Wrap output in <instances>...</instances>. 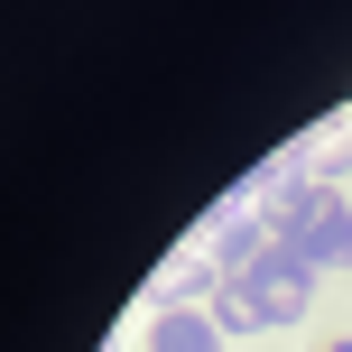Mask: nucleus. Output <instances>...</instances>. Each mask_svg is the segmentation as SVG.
<instances>
[{"label": "nucleus", "instance_id": "f257e3e1", "mask_svg": "<svg viewBox=\"0 0 352 352\" xmlns=\"http://www.w3.org/2000/svg\"><path fill=\"white\" fill-rule=\"evenodd\" d=\"M306 297H316V269H306V260H287V250L269 241V250H250V260L223 278V297H213V324H223V334L297 324V316H306Z\"/></svg>", "mask_w": 352, "mask_h": 352}, {"label": "nucleus", "instance_id": "f03ea898", "mask_svg": "<svg viewBox=\"0 0 352 352\" xmlns=\"http://www.w3.org/2000/svg\"><path fill=\"white\" fill-rule=\"evenodd\" d=\"M269 232H278V250L306 260V269H352V204L334 186L278 176V186H269Z\"/></svg>", "mask_w": 352, "mask_h": 352}, {"label": "nucleus", "instance_id": "7ed1b4c3", "mask_svg": "<svg viewBox=\"0 0 352 352\" xmlns=\"http://www.w3.org/2000/svg\"><path fill=\"white\" fill-rule=\"evenodd\" d=\"M148 297H158V316H167V306H195V297H223V250H186V260H167Z\"/></svg>", "mask_w": 352, "mask_h": 352}, {"label": "nucleus", "instance_id": "20e7f679", "mask_svg": "<svg viewBox=\"0 0 352 352\" xmlns=\"http://www.w3.org/2000/svg\"><path fill=\"white\" fill-rule=\"evenodd\" d=\"M148 352H223V324L195 316V306H167V316L148 324Z\"/></svg>", "mask_w": 352, "mask_h": 352}, {"label": "nucleus", "instance_id": "39448f33", "mask_svg": "<svg viewBox=\"0 0 352 352\" xmlns=\"http://www.w3.org/2000/svg\"><path fill=\"white\" fill-rule=\"evenodd\" d=\"M324 352H352V343H324Z\"/></svg>", "mask_w": 352, "mask_h": 352}]
</instances>
